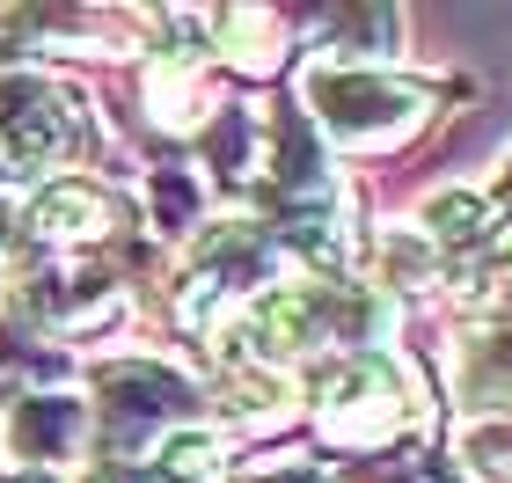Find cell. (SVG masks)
<instances>
[{
  "label": "cell",
  "instance_id": "cell-4",
  "mask_svg": "<svg viewBox=\"0 0 512 483\" xmlns=\"http://www.w3.org/2000/svg\"><path fill=\"white\" fill-rule=\"evenodd\" d=\"M30 227L44 242H88V235L110 227V198L96 183H52V191L30 205Z\"/></svg>",
  "mask_w": 512,
  "mask_h": 483
},
{
  "label": "cell",
  "instance_id": "cell-2",
  "mask_svg": "<svg viewBox=\"0 0 512 483\" xmlns=\"http://www.w3.org/2000/svg\"><path fill=\"white\" fill-rule=\"evenodd\" d=\"M322 432L344 447H374L395 432V418H403V388H395V374L381 359H344L330 388H322Z\"/></svg>",
  "mask_w": 512,
  "mask_h": 483
},
{
  "label": "cell",
  "instance_id": "cell-6",
  "mask_svg": "<svg viewBox=\"0 0 512 483\" xmlns=\"http://www.w3.org/2000/svg\"><path fill=\"white\" fill-rule=\"evenodd\" d=\"M483 220H491V205H483L476 191H447V198H432V235H439V242H469Z\"/></svg>",
  "mask_w": 512,
  "mask_h": 483
},
{
  "label": "cell",
  "instance_id": "cell-1",
  "mask_svg": "<svg viewBox=\"0 0 512 483\" xmlns=\"http://www.w3.org/2000/svg\"><path fill=\"white\" fill-rule=\"evenodd\" d=\"M308 103L337 140H359V147L395 140V132H410L425 118V88L381 81V74H344V66L337 74H308Z\"/></svg>",
  "mask_w": 512,
  "mask_h": 483
},
{
  "label": "cell",
  "instance_id": "cell-3",
  "mask_svg": "<svg viewBox=\"0 0 512 483\" xmlns=\"http://www.w3.org/2000/svg\"><path fill=\"white\" fill-rule=\"evenodd\" d=\"M74 140H81V118H74V103H66L59 88H44L30 74L0 81V154L8 161L44 169V161L74 154Z\"/></svg>",
  "mask_w": 512,
  "mask_h": 483
},
{
  "label": "cell",
  "instance_id": "cell-7",
  "mask_svg": "<svg viewBox=\"0 0 512 483\" xmlns=\"http://www.w3.org/2000/svg\"><path fill=\"white\" fill-rule=\"evenodd\" d=\"M469 293H476V301H498V293H512V227H498L491 257L469 271Z\"/></svg>",
  "mask_w": 512,
  "mask_h": 483
},
{
  "label": "cell",
  "instance_id": "cell-5",
  "mask_svg": "<svg viewBox=\"0 0 512 483\" xmlns=\"http://www.w3.org/2000/svg\"><path fill=\"white\" fill-rule=\"evenodd\" d=\"M154 476L161 483H220V440H205V432H169Z\"/></svg>",
  "mask_w": 512,
  "mask_h": 483
}]
</instances>
